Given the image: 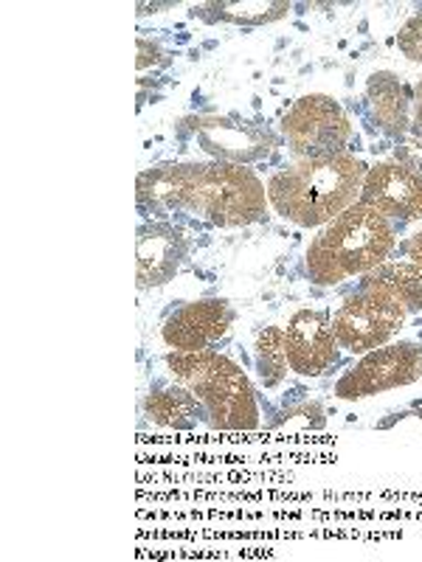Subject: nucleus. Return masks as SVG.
<instances>
[{
    "instance_id": "15",
    "label": "nucleus",
    "mask_w": 422,
    "mask_h": 562,
    "mask_svg": "<svg viewBox=\"0 0 422 562\" xmlns=\"http://www.w3.org/2000/svg\"><path fill=\"white\" fill-rule=\"evenodd\" d=\"M290 3L285 0H237V3H203L195 9L198 18L223 20L237 26H265L274 20L288 18Z\"/></svg>"
},
{
    "instance_id": "21",
    "label": "nucleus",
    "mask_w": 422,
    "mask_h": 562,
    "mask_svg": "<svg viewBox=\"0 0 422 562\" xmlns=\"http://www.w3.org/2000/svg\"><path fill=\"white\" fill-rule=\"evenodd\" d=\"M411 124H414V133L422 138V82L414 88V102H411Z\"/></svg>"
},
{
    "instance_id": "6",
    "label": "nucleus",
    "mask_w": 422,
    "mask_h": 562,
    "mask_svg": "<svg viewBox=\"0 0 422 562\" xmlns=\"http://www.w3.org/2000/svg\"><path fill=\"white\" fill-rule=\"evenodd\" d=\"M281 135L288 140L290 153L299 160L333 158L346 153L352 138V122L341 102L324 93H308L296 99L290 110L281 115Z\"/></svg>"
},
{
    "instance_id": "14",
    "label": "nucleus",
    "mask_w": 422,
    "mask_h": 562,
    "mask_svg": "<svg viewBox=\"0 0 422 562\" xmlns=\"http://www.w3.org/2000/svg\"><path fill=\"white\" fill-rule=\"evenodd\" d=\"M144 414L158 428L192 430L198 428L200 416H203V405L198 403L192 391L175 383L173 389H160L149 394L144 400Z\"/></svg>"
},
{
    "instance_id": "7",
    "label": "nucleus",
    "mask_w": 422,
    "mask_h": 562,
    "mask_svg": "<svg viewBox=\"0 0 422 562\" xmlns=\"http://www.w3.org/2000/svg\"><path fill=\"white\" fill-rule=\"evenodd\" d=\"M180 135L189 138L211 155L214 160L248 167L256 160H265L279 147V135L268 124L251 122L243 115H192L184 119L178 127Z\"/></svg>"
},
{
    "instance_id": "20",
    "label": "nucleus",
    "mask_w": 422,
    "mask_h": 562,
    "mask_svg": "<svg viewBox=\"0 0 422 562\" xmlns=\"http://www.w3.org/2000/svg\"><path fill=\"white\" fill-rule=\"evenodd\" d=\"M164 63H167V54L160 52L158 43H149V40L141 37L138 40V70L141 74H144L149 65L155 68V65H164Z\"/></svg>"
},
{
    "instance_id": "18",
    "label": "nucleus",
    "mask_w": 422,
    "mask_h": 562,
    "mask_svg": "<svg viewBox=\"0 0 422 562\" xmlns=\"http://www.w3.org/2000/svg\"><path fill=\"white\" fill-rule=\"evenodd\" d=\"M397 48H400L406 59L422 65V12L406 20V26L397 34Z\"/></svg>"
},
{
    "instance_id": "8",
    "label": "nucleus",
    "mask_w": 422,
    "mask_h": 562,
    "mask_svg": "<svg viewBox=\"0 0 422 562\" xmlns=\"http://www.w3.org/2000/svg\"><path fill=\"white\" fill-rule=\"evenodd\" d=\"M417 380H422V346L403 340L366 351V358L335 383V394L341 400H366Z\"/></svg>"
},
{
    "instance_id": "19",
    "label": "nucleus",
    "mask_w": 422,
    "mask_h": 562,
    "mask_svg": "<svg viewBox=\"0 0 422 562\" xmlns=\"http://www.w3.org/2000/svg\"><path fill=\"white\" fill-rule=\"evenodd\" d=\"M395 160L400 164V167L422 175V138L400 140V144L395 147Z\"/></svg>"
},
{
    "instance_id": "17",
    "label": "nucleus",
    "mask_w": 422,
    "mask_h": 562,
    "mask_svg": "<svg viewBox=\"0 0 422 562\" xmlns=\"http://www.w3.org/2000/svg\"><path fill=\"white\" fill-rule=\"evenodd\" d=\"M366 279L380 281L397 299L403 301L406 310L411 313H422V268L414 262H384L378 268L366 273Z\"/></svg>"
},
{
    "instance_id": "3",
    "label": "nucleus",
    "mask_w": 422,
    "mask_h": 562,
    "mask_svg": "<svg viewBox=\"0 0 422 562\" xmlns=\"http://www.w3.org/2000/svg\"><path fill=\"white\" fill-rule=\"evenodd\" d=\"M395 245V223L358 200L315 234L304 256L308 276L319 288H335L352 276L371 273L389 259Z\"/></svg>"
},
{
    "instance_id": "2",
    "label": "nucleus",
    "mask_w": 422,
    "mask_h": 562,
    "mask_svg": "<svg viewBox=\"0 0 422 562\" xmlns=\"http://www.w3.org/2000/svg\"><path fill=\"white\" fill-rule=\"evenodd\" d=\"M366 164L352 153L319 160H296L270 175L268 203L281 220L299 228H324L349 205L358 203Z\"/></svg>"
},
{
    "instance_id": "11",
    "label": "nucleus",
    "mask_w": 422,
    "mask_h": 562,
    "mask_svg": "<svg viewBox=\"0 0 422 562\" xmlns=\"http://www.w3.org/2000/svg\"><path fill=\"white\" fill-rule=\"evenodd\" d=\"M231 324H234V310L225 299L189 301L164 321L160 338L173 351H200L225 338Z\"/></svg>"
},
{
    "instance_id": "1",
    "label": "nucleus",
    "mask_w": 422,
    "mask_h": 562,
    "mask_svg": "<svg viewBox=\"0 0 422 562\" xmlns=\"http://www.w3.org/2000/svg\"><path fill=\"white\" fill-rule=\"evenodd\" d=\"M135 198L153 214L189 211L220 228H243L265 217L268 186L254 169L225 160L160 164L138 175Z\"/></svg>"
},
{
    "instance_id": "5",
    "label": "nucleus",
    "mask_w": 422,
    "mask_h": 562,
    "mask_svg": "<svg viewBox=\"0 0 422 562\" xmlns=\"http://www.w3.org/2000/svg\"><path fill=\"white\" fill-rule=\"evenodd\" d=\"M406 318H409V310L403 301L386 284L364 276L358 293H352L333 315V329L341 349L352 355H366L389 344L400 333Z\"/></svg>"
},
{
    "instance_id": "13",
    "label": "nucleus",
    "mask_w": 422,
    "mask_h": 562,
    "mask_svg": "<svg viewBox=\"0 0 422 562\" xmlns=\"http://www.w3.org/2000/svg\"><path fill=\"white\" fill-rule=\"evenodd\" d=\"M366 99H369L371 119L378 124L380 133L389 138H400L411 130V102L414 93L403 79L391 70H378L366 82Z\"/></svg>"
},
{
    "instance_id": "10",
    "label": "nucleus",
    "mask_w": 422,
    "mask_h": 562,
    "mask_svg": "<svg viewBox=\"0 0 422 562\" xmlns=\"http://www.w3.org/2000/svg\"><path fill=\"white\" fill-rule=\"evenodd\" d=\"M358 200L378 209L384 217L414 223L422 220V175L400 167L397 160H386L366 169Z\"/></svg>"
},
{
    "instance_id": "9",
    "label": "nucleus",
    "mask_w": 422,
    "mask_h": 562,
    "mask_svg": "<svg viewBox=\"0 0 422 562\" xmlns=\"http://www.w3.org/2000/svg\"><path fill=\"white\" fill-rule=\"evenodd\" d=\"M290 371L301 378H319L338 363V338L333 318L321 310H299L285 326Z\"/></svg>"
},
{
    "instance_id": "12",
    "label": "nucleus",
    "mask_w": 422,
    "mask_h": 562,
    "mask_svg": "<svg viewBox=\"0 0 422 562\" xmlns=\"http://www.w3.org/2000/svg\"><path fill=\"white\" fill-rule=\"evenodd\" d=\"M138 254V288H164L178 276L189 256V239L169 223H144L135 237Z\"/></svg>"
},
{
    "instance_id": "22",
    "label": "nucleus",
    "mask_w": 422,
    "mask_h": 562,
    "mask_svg": "<svg viewBox=\"0 0 422 562\" xmlns=\"http://www.w3.org/2000/svg\"><path fill=\"white\" fill-rule=\"evenodd\" d=\"M406 256H409V262L422 268V231H417L414 237H409V243H406Z\"/></svg>"
},
{
    "instance_id": "4",
    "label": "nucleus",
    "mask_w": 422,
    "mask_h": 562,
    "mask_svg": "<svg viewBox=\"0 0 422 562\" xmlns=\"http://www.w3.org/2000/svg\"><path fill=\"white\" fill-rule=\"evenodd\" d=\"M169 374L178 385L192 391L203 405L206 422L218 430H256L259 405L251 378L231 358L214 349L169 351Z\"/></svg>"
},
{
    "instance_id": "16",
    "label": "nucleus",
    "mask_w": 422,
    "mask_h": 562,
    "mask_svg": "<svg viewBox=\"0 0 422 562\" xmlns=\"http://www.w3.org/2000/svg\"><path fill=\"white\" fill-rule=\"evenodd\" d=\"M256 374L265 389H276L281 380L288 378L290 360H288V335L285 326H268L256 335Z\"/></svg>"
}]
</instances>
